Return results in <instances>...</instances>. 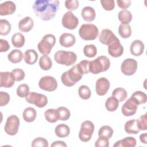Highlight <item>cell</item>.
<instances>
[{
	"mask_svg": "<svg viewBox=\"0 0 147 147\" xmlns=\"http://www.w3.org/2000/svg\"><path fill=\"white\" fill-rule=\"evenodd\" d=\"M144 51V44L140 40H136L133 41L130 47V51L132 55L135 56H139L141 55Z\"/></svg>",
	"mask_w": 147,
	"mask_h": 147,
	"instance_id": "20",
	"label": "cell"
},
{
	"mask_svg": "<svg viewBox=\"0 0 147 147\" xmlns=\"http://www.w3.org/2000/svg\"><path fill=\"white\" fill-rule=\"evenodd\" d=\"M17 95L20 98H25L29 93V87L26 84H22L17 88Z\"/></svg>",
	"mask_w": 147,
	"mask_h": 147,
	"instance_id": "42",
	"label": "cell"
},
{
	"mask_svg": "<svg viewBox=\"0 0 147 147\" xmlns=\"http://www.w3.org/2000/svg\"><path fill=\"white\" fill-rule=\"evenodd\" d=\"M95 147H108L109 146V139L105 137H100L95 141Z\"/></svg>",
	"mask_w": 147,
	"mask_h": 147,
	"instance_id": "50",
	"label": "cell"
},
{
	"mask_svg": "<svg viewBox=\"0 0 147 147\" xmlns=\"http://www.w3.org/2000/svg\"><path fill=\"white\" fill-rule=\"evenodd\" d=\"M118 33L123 38H127L131 34V29L129 24H121L118 27Z\"/></svg>",
	"mask_w": 147,
	"mask_h": 147,
	"instance_id": "32",
	"label": "cell"
},
{
	"mask_svg": "<svg viewBox=\"0 0 147 147\" xmlns=\"http://www.w3.org/2000/svg\"><path fill=\"white\" fill-rule=\"evenodd\" d=\"M54 59L58 64L69 66L76 63L77 56L75 53L71 51L59 50L55 53Z\"/></svg>",
	"mask_w": 147,
	"mask_h": 147,
	"instance_id": "3",
	"label": "cell"
},
{
	"mask_svg": "<svg viewBox=\"0 0 147 147\" xmlns=\"http://www.w3.org/2000/svg\"><path fill=\"white\" fill-rule=\"evenodd\" d=\"M34 26V21L30 17H25L22 18L18 23L19 30L23 32H29Z\"/></svg>",
	"mask_w": 147,
	"mask_h": 147,
	"instance_id": "19",
	"label": "cell"
},
{
	"mask_svg": "<svg viewBox=\"0 0 147 147\" xmlns=\"http://www.w3.org/2000/svg\"><path fill=\"white\" fill-rule=\"evenodd\" d=\"M137 67L138 64L136 60L131 58H127L122 63L121 69L125 75L131 76L136 73Z\"/></svg>",
	"mask_w": 147,
	"mask_h": 147,
	"instance_id": "10",
	"label": "cell"
},
{
	"mask_svg": "<svg viewBox=\"0 0 147 147\" xmlns=\"http://www.w3.org/2000/svg\"><path fill=\"white\" fill-rule=\"evenodd\" d=\"M83 53L86 57H94L97 54L96 47L94 44L86 45L83 48Z\"/></svg>",
	"mask_w": 147,
	"mask_h": 147,
	"instance_id": "39",
	"label": "cell"
},
{
	"mask_svg": "<svg viewBox=\"0 0 147 147\" xmlns=\"http://www.w3.org/2000/svg\"><path fill=\"white\" fill-rule=\"evenodd\" d=\"M16 10V6L13 1H6L0 5V15L2 16L13 14Z\"/></svg>",
	"mask_w": 147,
	"mask_h": 147,
	"instance_id": "17",
	"label": "cell"
},
{
	"mask_svg": "<svg viewBox=\"0 0 147 147\" xmlns=\"http://www.w3.org/2000/svg\"><path fill=\"white\" fill-rule=\"evenodd\" d=\"M138 105L144 104L146 102V95L144 92L137 91L134 92L130 97Z\"/></svg>",
	"mask_w": 147,
	"mask_h": 147,
	"instance_id": "33",
	"label": "cell"
},
{
	"mask_svg": "<svg viewBox=\"0 0 147 147\" xmlns=\"http://www.w3.org/2000/svg\"><path fill=\"white\" fill-rule=\"evenodd\" d=\"M38 64L40 67L44 71H48L52 66V61L48 55L42 56L40 58Z\"/></svg>",
	"mask_w": 147,
	"mask_h": 147,
	"instance_id": "35",
	"label": "cell"
},
{
	"mask_svg": "<svg viewBox=\"0 0 147 147\" xmlns=\"http://www.w3.org/2000/svg\"><path fill=\"white\" fill-rule=\"evenodd\" d=\"M57 112L59 115V119L61 121L68 120L70 116L71 113L69 110L65 107H59L57 109Z\"/></svg>",
	"mask_w": 147,
	"mask_h": 147,
	"instance_id": "41",
	"label": "cell"
},
{
	"mask_svg": "<svg viewBox=\"0 0 147 147\" xmlns=\"http://www.w3.org/2000/svg\"><path fill=\"white\" fill-rule=\"evenodd\" d=\"M94 125L91 121L88 120L84 121L81 125L79 133V139L83 142L89 141L94 131Z\"/></svg>",
	"mask_w": 147,
	"mask_h": 147,
	"instance_id": "6",
	"label": "cell"
},
{
	"mask_svg": "<svg viewBox=\"0 0 147 147\" xmlns=\"http://www.w3.org/2000/svg\"><path fill=\"white\" fill-rule=\"evenodd\" d=\"M67 72V75L70 79V80L75 83L77 82L80 80L82 78L83 74L80 72L78 68L77 64L74 65L71 68H70Z\"/></svg>",
	"mask_w": 147,
	"mask_h": 147,
	"instance_id": "22",
	"label": "cell"
},
{
	"mask_svg": "<svg viewBox=\"0 0 147 147\" xmlns=\"http://www.w3.org/2000/svg\"><path fill=\"white\" fill-rule=\"evenodd\" d=\"M14 79L16 81H21L22 80L25 76V72L20 68H16L12 70L11 71Z\"/></svg>",
	"mask_w": 147,
	"mask_h": 147,
	"instance_id": "46",
	"label": "cell"
},
{
	"mask_svg": "<svg viewBox=\"0 0 147 147\" xmlns=\"http://www.w3.org/2000/svg\"><path fill=\"white\" fill-rule=\"evenodd\" d=\"M55 133L57 137L60 138H64L69 134L70 129L67 125L61 123L57 125L55 129Z\"/></svg>",
	"mask_w": 147,
	"mask_h": 147,
	"instance_id": "27",
	"label": "cell"
},
{
	"mask_svg": "<svg viewBox=\"0 0 147 147\" xmlns=\"http://www.w3.org/2000/svg\"><path fill=\"white\" fill-rule=\"evenodd\" d=\"M78 94L80 98L84 100H87L90 98L91 92L87 86L82 85L79 88Z\"/></svg>",
	"mask_w": 147,
	"mask_h": 147,
	"instance_id": "40",
	"label": "cell"
},
{
	"mask_svg": "<svg viewBox=\"0 0 147 147\" xmlns=\"http://www.w3.org/2000/svg\"><path fill=\"white\" fill-rule=\"evenodd\" d=\"M117 3L118 6L123 10L128 8L130 6L131 1L130 0H117Z\"/></svg>",
	"mask_w": 147,
	"mask_h": 147,
	"instance_id": "52",
	"label": "cell"
},
{
	"mask_svg": "<svg viewBox=\"0 0 147 147\" xmlns=\"http://www.w3.org/2000/svg\"><path fill=\"white\" fill-rule=\"evenodd\" d=\"M108 52L113 57H118L122 56L123 48L118 38L108 45Z\"/></svg>",
	"mask_w": 147,
	"mask_h": 147,
	"instance_id": "13",
	"label": "cell"
},
{
	"mask_svg": "<svg viewBox=\"0 0 147 147\" xmlns=\"http://www.w3.org/2000/svg\"><path fill=\"white\" fill-rule=\"evenodd\" d=\"M113 132V130L110 126L104 125L99 129L98 131V136L99 137H102L107 138V139H110L112 137Z\"/></svg>",
	"mask_w": 147,
	"mask_h": 147,
	"instance_id": "37",
	"label": "cell"
},
{
	"mask_svg": "<svg viewBox=\"0 0 147 147\" xmlns=\"http://www.w3.org/2000/svg\"><path fill=\"white\" fill-rule=\"evenodd\" d=\"M11 26L10 23L6 20H0V34L6 36L11 31Z\"/></svg>",
	"mask_w": 147,
	"mask_h": 147,
	"instance_id": "38",
	"label": "cell"
},
{
	"mask_svg": "<svg viewBox=\"0 0 147 147\" xmlns=\"http://www.w3.org/2000/svg\"><path fill=\"white\" fill-rule=\"evenodd\" d=\"M110 87V83L107 79L102 77L99 78L95 83V91L99 96L105 95Z\"/></svg>",
	"mask_w": 147,
	"mask_h": 147,
	"instance_id": "14",
	"label": "cell"
},
{
	"mask_svg": "<svg viewBox=\"0 0 147 147\" xmlns=\"http://www.w3.org/2000/svg\"><path fill=\"white\" fill-rule=\"evenodd\" d=\"M79 34L80 38L84 40H94L98 37L99 30L94 24H84L79 30Z\"/></svg>",
	"mask_w": 147,
	"mask_h": 147,
	"instance_id": "4",
	"label": "cell"
},
{
	"mask_svg": "<svg viewBox=\"0 0 147 147\" xmlns=\"http://www.w3.org/2000/svg\"><path fill=\"white\" fill-rule=\"evenodd\" d=\"M15 81L11 72H0V86L1 87L10 88L14 84Z\"/></svg>",
	"mask_w": 147,
	"mask_h": 147,
	"instance_id": "15",
	"label": "cell"
},
{
	"mask_svg": "<svg viewBox=\"0 0 147 147\" xmlns=\"http://www.w3.org/2000/svg\"><path fill=\"white\" fill-rule=\"evenodd\" d=\"M49 145L47 140L42 137H37L33 140L31 144L32 146L48 147Z\"/></svg>",
	"mask_w": 147,
	"mask_h": 147,
	"instance_id": "45",
	"label": "cell"
},
{
	"mask_svg": "<svg viewBox=\"0 0 147 147\" xmlns=\"http://www.w3.org/2000/svg\"><path fill=\"white\" fill-rule=\"evenodd\" d=\"M81 16L86 22H91L94 20L96 13L94 9L90 6H86L81 11Z\"/></svg>",
	"mask_w": 147,
	"mask_h": 147,
	"instance_id": "21",
	"label": "cell"
},
{
	"mask_svg": "<svg viewBox=\"0 0 147 147\" xmlns=\"http://www.w3.org/2000/svg\"><path fill=\"white\" fill-rule=\"evenodd\" d=\"M61 23L63 26L66 29L73 30L78 26L79 24V20L72 11H68L63 15Z\"/></svg>",
	"mask_w": 147,
	"mask_h": 147,
	"instance_id": "11",
	"label": "cell"
},
{
	"mask_svg": "<svg viewBox=\"0 0 147 147\" xmlns=\"http://www.w3.org/2000/svg\"><path fill=\"white\" fill-rule=\"evenodd\" d=\"M61 80L62 83L67 87H71L75 85L76 83L71 82L67 75V72H64L62 74L61 76Z\"/></svg>",
	"mask_w": 147,
	"mask_h": 147,
	"instance_id": "51",
	"label": "cell"
},
{
	"mask_svg": "<svg viewBox=\"0 0 147 147\" xmlns=\"http://www.w3.org/2000/svg\"><path fill=\"white\" fill-rule=\"evenodd\" d=\"M38 54L34 49H28L24 54L25 62L29 65L34 64L38 60Z\"/></svg>",
	"mask_w": 147,
	"mask_h": 147,
	"instance_id": "23",
	"label": "cell"
},
{
	"mask_svg": "<svg viewBox=\"0 0 147 147\" xmlns=\"http://www.w3.org/2000/svg\"><path fill=\"white\" fill-rule=\"evenodd\" d=\"M25 42V37L21 33H16L14 34L11 37L12 44L16 48L22 47L24 45Z\"/></svg>",
	"mask_w": 147,
	"mask_h": 147,
	"instance_id": "31",
	"label": "cell"
},
{
	"mask_svg": "<svg viewBox=\"0 0 147 147\" xmlns=\"http://www.w3.org/2000/svg\"><path fill=\"white\" fill-rule=\"evenodd\" d=\"M38 86L42 90L52 92L56 90L57 82L55 78L51 76H45L40 79Z\"/></svg>",
	"mask_w": 147,
	"mask_h": 147,
	"instance_id": "9",
	"label": "cell"
},
{
	"mask_svg": "<svg viewBox=\"0 0 147 147\" xmlns=\"http://www.w3.org/2000/svg\"><path fill=\"white\" fill-rule=\"evenodd\" d=\"M90 61L87 60H83L79 64H77L78 68L80 72L83 74H87L90 72L89 65Z\"/></svg>",
	"mask_w": 147,
	"mask_h": 147,
	"instance_id": "43",
	"label": "cell"
},
{
	"mask_svg": "<svg viewBox=\"0 0 147 147\" xmlns=\"http://www.w3.org/2000/svg\"><path fill=\"white\" fill-rule=\"evenodd\" d=\"M138 105L131 98L128 99L122 105L121 111L125 117H129L134 115L137 111Z\"/></svg>",
	"mask_w": 147,
	"mask_h": 147,
	"instance_id": "12",
	"label": "cell"
},
{
	"mask_svg": "<svg viewBox=\"0 0 147 147\" xmlns=\"http://www.w3.org/2000/svg\"><path fill=\"white\" fill-rule=\"evenodd\" d=\"M58 0H37L33 5V9L36 16L43 21L53 19L58 10Z\"/></svg>",
	"mask_w": 147,
	"mask_h": 147,
	"instance_id": "1",
	"label": "cell"
},
{
	"mask_svg": "<svg viewBox=\"0 0 147 147\" xmlns=\"http://www.w3.org/2000/svg\"><path fill=\"white\" fill-rule=\"evenodd\" d=\"M55 43L56 38L55 36L52 34H48L45 35L38 42L37 48L41 54L43 55H48L51 53Z\"/></svg>",
	"mask_w": 147,
	"mask_h": 147,
	"instance_id": "5",
	"label": "cell"
},
{
	"mask_svg": "<svg viewBox=\"0 0 147 147\" xmlns=\"http://www.w3.org/2000/svg\"><path fill=\"white\" fill-rule=\"evenodd\" d=\"M37 116V113L36 110L31 107H28L26 108L22 113L23 119L25 121L27 122H33Z\"/></svg>",
	"mask_w": 147,
	"mask_h": 147,
	"instance_id": "26",
	"label": "cell"
},
{
	"mask_svg": "<svg viewBox=\"0 0 147 147\" xmlns=\"http://www.w3.org/2000/svg\"><path fill=\"white\" fill-rule=\"evenodd\" d=\"M10 95L8 93L3 91L0 92V106H6L10 101Z\"/></svg>",
	"mask_w": 147,
	"mask_h": 147,
	"instance_id": "49",
	"label": "cell"
},
{
	"mask_svg": "<svg viewBox=\"0 0 147 147\" xmlns=\"http://www.w3.org/2000/svg\"><path fill=\"white\" fill-rule=\"evenodd\" d=\"M10 49V45L7 40L0 39V52H5Z\"/></svg>",
	"mask_w": 147,
	"mask_h": 147,
	"instance_id": "53",
	"label": "cell"
},
{
	"mask_svg": "<svg viewBox=\"0 0 147 147\" xmlns=\"http://www.w3.org/2000/svg\"><path fill=\"white\" fill-rule=\"evenodd\" d=\"M110 67V61L105 56H100L95 60L91 61L89 71L92 74H98L108 70Z\"/></svg>",
	"mask_w": 147,
	"mask_h": 147,
	"instance_id": "2",
	"label": "cell"
},
{
	"mask_svg": "<svg viewBox=\"0 0 147 147\" xmlns=\"http://www.w3.org/2000/svg\"><path fill=\"white\" fill-rule=\"evenodd\" d=\"M112 96L115 98L118 102H123L127 96V91L123 88L118 87L113 90L112 92Z\"/></svg>",
	"mask_w": 147,
	"mask_h": 147,
	"instance_id": "30",
	"label": "cell"
},
{
	"mask_svg": "<svg viewBox=\"0 0 147 147\" xmlns=\"http://www.w3.org/2000/svg\"><path fill=\"white\" fill-rule=\"evenodd\" d=\"M118 20L122 24H129L132 20V14L131 12L126 9L121 10L118 15Z\"/></svg>",
	"mask_w": 147,
	"mask_h": 147,
	"instance_id": "29",
	"label": "cell"
},
{
	"mask_svg": "<svg viewBox=\"0 0 147 147\" xmlns=\"http://www.w3.org/2000/svg\"><path fill=\"white\" fill-rule=\"evenodd\" d=\"M118 101L113 96L109 97L107 99L105 103V107L109 111H114L118 107Z\"/></svg>",
	"mask_w": 147,
	"mask_h": 147,
	"instance_id": "36",
	"label": "cell"
},
{
	"mask_svg": "<svg viewBox=\"0 0 147 147\" xmlns=\"http://www.w3.org/2000/svg\"><path fill=\"white\" fill-rule=\"evenodd\" d=\"M67 144L63 141H54L52 144V147H56V146H60V147H67Z\"/></svg>",
	"mask_w": 147,
	"mask_h": 147,
	"instance_id": "54",
	"label": "cell"
},
{
	"mask_svg": "<svg viewBox=\"0 0 147 147\" xmlns=\"http://www.w3.org/2000/svg\"><path fill=\"white\" fill-rule=\"evenodd\" d=\"M25 99L28 103L33 104L39 108L44 107L48 103V98L45 95L35 92H29Z\"/></svg>",
	"mask_w": 147,
	"mask_h": 147,
	"instance_id": "7",
	"label": "cell"
},
{
	"mask_svg": "<svg viewBox=\"0 0 147 147\" xmlns=\"http://www.w3.org/2000/svg\"><path fill=\"white\" fill-rule=\"evenodd\" d=\"M124 129L127 134H137L140 131L137 127L136 119H135L127 121L125 124Z\"/></svg>",
	"mask_w": 147,
	"mask_h": 147,
	"instance_id": "25",
	"label": "cell"
},
{
	"mask_svg": "<svg viewBox=\"0 0 147 147\" xmlns=\"http://www.w3.org/2000/svg\"><path fill=\"white\" fill-rule=\"evenodd\" d=\"M65 6L67 10H75L79 6V2L77 0H71V1H65Z\"/></svg>",
	"mask_w": 147,
	"mask_h": 147,
	"instance_id": "48",
	"label": "cell"
},
{
	"mask_svg": "<svg viewBox=\"0 0 147 147\" xmlns=\"http://www.w3.org/2000/svg\"><path fill=\"white\" fill-rule=\"evenodd\" d=\"M137 127L140 130H146L147 129V122H146V113L140 117L136 119Z\"/></svg>",
	"mask_w": 147,
	"mask_h": 147,
	"instance_id": "44",
	"label": "cell"
},
{
	"mask_svg": "<svg viewBox=\"0 0 147 147\" xmlns=\"http://www.w3.org/2000/svg\"><path fill=\"white\" fill-rule=\"evenodd\" d=\"M146 138H147V134L146 133H143V134H141L140 136V140L141 142L143 144H147Z\"/></svg>",
	"mask_w": 147,
	"mask_h": 147,
	"instance_id": "55",
	"label": "cell"
},
{
	"mask_svg": "<svg viewBox=\"0 0 147 147\" xmlns=\"http://www.w3.org/2000/svg\"><path fill=\"white\" fill-rule=\"evenodd\" d=\"M103 8L107 11L113 10L115 7L114 0H102L100 1Z\"/></svg>",
	"mask_w": 147,
	"mask_h": 147,
	"instance_id": "47",
	"label": "cell"
},
{
	"mask_svg": "<svg viewBox=\"0 0 147 147\" xmlns=\"http://www.w3.org/2000/svg\"><path fill=\"white\" fill-rule=\"evenodd\" d=\"M136 140L133 137H126L122 140L117 141L114 147H134L136 145Z\"/></svg>",
	"mask_w": 147,
	"mask_h": 147,
	"instance_id": "24",
	"label": "cell"
},
{
	"mask_svg": "<svg viewBox=\"0 0 147 147\" xmlns=\"http://www.w3.org/2000/svg\"><path fill=\"white\" fill-rule=\"evenodd\" d=\"M76 42L75 36L71 33H63L59 38L60 44L65 48H69L73 46Z\"/></svg>",
	"mask_w": 147,
	"mask_h": 147,
	"instance_id": "18",
	"label": "cell"
},
{
	"mask_svg": "<svg viewBox=\"0 0 147 147\" xmlns=\"http://www.w3.org/2000/svg\"><path fill=\"white\" fill-rule=\"evenodd\" d=\"M20 119L16 115H11L7 117L5 125L4 130L6 133L10 136L16 135L19 129Z\"/></svg>",
	"mask_w": 147,
	"mask_h": 147,
	"instance_id": "8",
	"label": "cell"
},
{
	"mask_svg": "<svg viewBox=\"0 0 147 147\" xmlns=\"http://www.w3.org/2000/svg\"><path fill=\"white\" fill-rule=\"evenodd\" d=\"M22 52L19 49H13L7 55L8 60L14 64L20 63L22 61Z\"/></svg>",
	"mask_w": 147,
	"mask_h": 147,
	"instance_id": "28",
	"label": "cell"
},
{
	"mask_svg": "<svg viewBox=\"0 0 147 147\" xmlns=\"http://www.w3.org/2000/svg\"><path fill=\"white\" fill-rule=\"evenodd\" d=\"M44 116L46 120L50 123H55L59 120L56 109H49L47 110L44 113Z\"/></svg>",
	"mask_w": 147,
	"mask_h": 147,
	"instance_id": "34",
	"label": "cell"
},
{
	"mask_svg": "<svg viewBox=\"0 0 147 147\" xmlns=\"http://www.w3.org/2000/svg\"><path fill=\"white\" fill-rule=\"evenodd\" d=\"M117 38V37L114 34L113 31L109 29H103L99 36V41L102 44L107 45H109Z\"/></svg>",
	"mask_w": 147,
	"mask_h": 147,
	"instance_id": "16",
	"label": "cell"
}]
</instances>
